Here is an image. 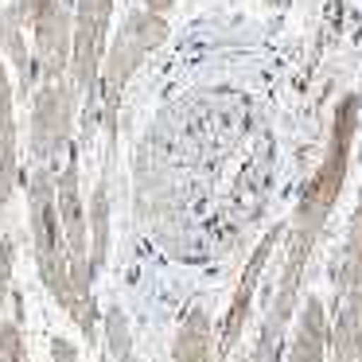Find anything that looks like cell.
Segmentation results:
<instances>
[{"instance_id": "obj_1", "label": "cell", "mask_w": 362, "mask_h": 362, "mask_svg": "<svg viewBox=\"0 0 362 362\" xmlns=\"http://www.w3.org/2000/svg\"><path fill=\"white\" fill-rule=\"evenodd\" d=\"M354 133H358V94H346L343 102H339V110H335V121H331L327 152H323L315 175L304 183V191H300L292 222H284L288 253H284L281 281L304 284V269H308V261H312V250H315V242H320L323 226H327L331 211H335L339 195H343L346 172H351Z\"/></svg>"}, {"instance_id": "obj_2", "label": "cell", "mask_w": 362, "mask_h": 362, "mask_svg": "<svg viewBox=\"0 0 362 362\" xmlns=\"http://www.w3.org/2000/svg\"><path fill=\"white\" fill-rule=\"evenodd\" d=\"M28 234H32L35 273H40L43 288L78 323L82 335L98 339V304L94 300H78L71 281V253H66V238H63V226H59L55 172L51 168H35L32 180H28Z\"/></svg>"}, {"instance_id": "obj_3", "label": "cell", "mask_w": 362, "mask_h": 362, "mask_svg": "<svg viewBox=\"0 0 362 362\" xmlns=\"http://www.w3.org/2000/svg\"><path fill=\"white\" fill-rule=\"evenodd\" d=\"M168 40V20L156 16V12H129L121 20V32L110 40L102 59V71H98V94H102V117L105 129H117V105L121 94H125L129 78L136 74V66Z\"/></svg>"}, {"instance_id": "obj_4", "label": "cell", "mask_w": 362, "mask_h": 362, "mask_svg": "<svg viewBox=\"0 0 362 362\" xmlns=\"http://www.w3.org/2000/svg\"><path fill=\"white\" fill-rule=\"evenodd\" d=\"M74 110H78V94H74L71 78L40 82L32 98V129H28V148L47 168L55 156H63L74 133Z\"/></svg>"}, {"instance_id": "obj_5", "label": "cell", "mask_w": 362, "mask_h": 362, "mask_svg": "<svg viewBox=\"0 0 362 362\" xmlns=\"http://www.w3.org/2000/svg\"><path fill=\"white\" fill-rule=\"evenodd\" d=\"M28 28H32V59L35 71H40V82L66 78L74 40V0H40Z\"/></svg>"}, {"instance_id": "obj_6", "label": "cell", "mask_w": 362, "mask_h": 362, "mask_svg": "<svg viewBox=\"0 0 362 362\" xmlns=\"http://www.w3.org/2000/svg\"><path fill=\"white\" fill-rule=\"evenodd\" d=\"M281 238H284V226H273L257 242L253 257L245 261L242 281H238L234 296H230V308H226V315H222V327H218V335H214V358L218 362H226L230 354L238 351V343H242L245 323H250V312H253V296H257V284H261V276H265V265H269V257H273V250L281 245Z\"/></svg>"}, {"instance_id": "obj_7", "label": "cell", "mask_w": 362, "mask_h": 362, "mask_svg": "<svg viewBox=\"0 0 362 362\" xmlns=\"http://www.w3.org/2000/svg\"><path fill=\"white\" fill-rule=\"evenodd\" d=\"M55 211H59V226H63L71 261H90L86 203H82V180H78V164L74 160L55 175Z\"/></svg>"}, {"instance_id": "obj_8", "label": "cell", "mask_w": 362, "mask_h": 362, "mask_svg": "<svg viewBox=\"0 0 362 362\" xmlns=\"http://www.w3.org/2000/svg\"><path fill=\"white\" fill-rule=\"evenodd\" d=\"M327 343H331V320L320 296H308L296 308L292 320V339L284 346L281 362H327Z\"/></svg>"}, {"instance_id": "obj_9", "label": "cell", "mask_w": 362, "mask_h": 362, "mask_svg": "<svg viewBox=\"0 0 362 362\" xmlns=\"http://www.w3.org/2000/svg\"><path fill=\"white\" fill-rule=\"evenodd\" d=\"M172 362H214V323L203 308H191L183 315L172 343Z\"/></svg>"}, {"instance_id": "obj_10", "label": "cell", "mask_w": 362, "mask_h": 362, "mask_svg": "<svg viewBox=\"0 0 362 362\" xmlns=\"http://www.w3.org/2000/svg\"><path fill=\"white\" fill-rule=\"evenodd\" d=\"M86 230H90V269H102L110 257V183H98L90 191V206H86Z\"/></svg>"}, {"instance_id": "obj_11", "label": "cell", "mask_w": 362, "mask_h": 362, "mask_svg": "<svg viewBox=\"0 0 362 362\" xmlns=\"http://www.w3.org/2000/svg\"><path fill=\"white\" fill-rule=\"evenodd\" d=\"M331 284L339 288H351V284H362V199L351 214V226H346L343 250L335 253V269H331Z\"/></svg>"}, {"instance_id": "obj_12", "label": "cell", "mask_w": 362, "mask_h": 362, "mask_svg": "<svg viewBox=\"0 0 362 362\" xmlns=\"http://www.w3.org/2000/svg\"><path fill=\"white\" fill-rule=\"evenodd\" d=\"M102 335H105V343H110L113 362H133V331H129V320H125V312H121L117 304L105 308Z\"/></svg>"}, {"instance_id": "obj_13", "label": "cell", "mask_w": 362, "mask_h": 362, "mask_svg": "<svg viewBox=\"0 0 362 362\" xmlns=\"http://www.w3.org/2000/svg\"><path fill=\"white\" fill-rule=\"evenodd\" d=\"M16 183H20V144L16 133H8L0 136V214L16 195Z\"/></svg>"}, {"instance_id": "obj_14", "label": "cell", "mask_w": 362, "mask_h": 362, "mask_svg": "<svg viewBox=\"0 0 362 362\" xmlns=\"http://www.w3.org/2000/svg\"><path fill=\"white\" fill-rule=\"evenodd\" d=\"M0 362H32L24 346V331L16 323H0Z\"/></svg>"}, {"instance_id": "obj_15", "label": "cell", "mask_w": 362, "mask_h": 362, "mask_svg": "<svg viewBox=\"0 0 362 362\" xmlns=\"http://www.w3.org/2000/svg\"><path fill=\"white\" fill-rule=\"evenodd\" d=\"M12 265H16V242H12V238H0V308L8 304Z\"/></svg>"}, {"instance_id": "obj_16", "label": "cell", "mask_w": 362, "mask_h": 362, "mask_svg": "<svg viewBox=\"0 0 362 362\" xmlns=\"http://www.w3.org/2000/svg\"><path fill=\"white\" fill-rule=\"evenodd\" d=\"M51 362H82V354H78V346H74L71 339L55 335L51 339Z\"/></svg>"}, {"instance_id": "obj_17", "label": "cell", "mask_w": 362, "mask_h": 362, "mask_svg": "<svg viewBox=\"0 0 362 362\" xmlns=\"http://www.w3.org/2000/svg\"><path fill=\"white\" fill-rule=\"evenodd\" d=\"M172 8H175V0H148V12H156V16H164Z\"/></svg>"}, {"instance_id": "obj_18", "label": "cell", "mask_w": 362, "mask_h": 362, "mask_svg": "<svg viewBox=\"0 0 362 362\" xmlns=\"http://www.w3.org/2000/svg\"><path fill=\"white\" fill-rule=\"evenodd\" d=\"M269 4H288V0H269Z\"/></svg>"}]
</instances>
